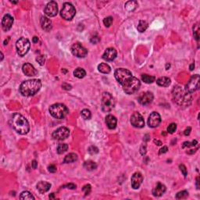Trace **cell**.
I'll list each match as a JSON object with an SVG mask.
<instances>
[{"label":"cell","instance_id":"1","mask_svg":"<svg viewBox=\"0 0 200 200\" xmlns=\"http://www.w3.org/2000/svg\"><path fill=\"white\" fill-rule=\"evenodd\" d=\"M172 95L174 101L181 107H187L192 103V94L180 85H177L174 88Z\"/></svg>","mask_w":200,"mask_h":200},{"label":"cell","instance_id":"2","mask_svg":"<svg viewBox=\"0 0 200 200\" xmlns=\"http://www.w3.org/2000/svg\"><path fill=\"white\" fill-rule=\"evenodd\" d=\"M42 87V82L38 79H31L24 81L20 86V92L24 96H32L39 92Z\"/></svg>","mask_w":200,"mask_h":200},{"label":"cell","instance_id":"3","mask_svg":"<svg viewBox=\"0 0 200 200\" xmlns=\"http://www.w3.org/2000/svg\"><path fill=\"white\" fill-rule=\"evenodd\" d=\"M11 125L13 128L20 134H26L30 130L29 123L21 114H15L11 119Z\"/></svg>","mask_w":200,"mask_h":200},{"label":"cell","instance_id":"4","mask_svg":"<svg viewBox=\"0 0 200 200\" xmlns=\"http://www.w3.org/2000/svg\"><path fill=\"white\" fill-rule=\"evenodd\" d=\"M140 86H141L140 81L138 78H134L133 76L130 78H128V80L122 84L124 92L128 95L134 94V93L138 92Z\"/></svg>","mask_w":200,"mask_h":200},{"label":"cell","instance_id":"5","mask_svg":"<svg viewBox=\"0 0 200 200\" xmlns=\"http://www.w3.org/2000/svg\"><path fill=\"white\" fill-rule=\"evenodd\" d=\"M49 113L54 118L56 119H64L67 116L69 113L68 109L65 105L61 103L53 104L49 107Z\"/></svg>","mask_w":200,"mask_h":200},{"label":"cell","instance_id":"6","mask_svg":"<svg viewBox=\"0 0 200 200\" xmlns=\"http://www.w3.org/2000/svg\"><path fill=\"white\" fill-rule=\"evenodd\" d=\"M102 109L103 112H110L115 106V101L112 95L109 92H104L102 97Z\"/></svg>","mask_w":200,"mask_h":200},{"label":"cell","instance_id":"7","mask_svg":"<svg viewBox=\"0 0 200 200\" xmlns=\"http://www.w3.org/2000/svg\"><path fill=\"white\" fill-rule=\"evenodd\" d=\"M16 47H17V53L19 54V56H24L28 53V51L30 49L31 43L28 39L20 38L17 40V43H16Z\"/></svg>","mask_w":200,"mask_h":200},{"label":"cell","instance_id":"8","mask_svg":"<svg viewBox=\"0 0 200 200\" xmlns=\"http://www.w3.org/2000/svg\"><path fill=\"white\" fill-rule=\"evenodd\" d=\"M76 14L74 6L71 3H65L63 6V9L60 12V15L64 19L67 20H70L74 18Z\"/></svg>","mask_w":200,"mask_h":200},{"label":"cell","instance_id":"9","mask_svg":"<svg viewBox=\"0 0 200 200\" xmlns=\"http://www.w3.org/2000/svg\"><path fill=\"white\" fill-rule=\"evenodd\" d=\"M114 76H115V78L117 79V81L122 85L128 78L132 77V73L128 69L119 68V69L116 70V71L114 73Z\"/></svg>","mask_w":200,"mask_h":200},{"label":"cell","instance_id":"10","mask_svg":"<svg viewBox=\"0 0 200 200\" xmlns=\"http://www.w3.org/2000/svg\"><path fill=\"white\" fill-rule=\"evenodd\" d=\"M199 75H193L185 86L186 91H188L191 94L192 92L197 91L198 89H199Z\"/></svg>","mask_w":200,"mask_h":200},{"label":"cell","instance_id":"11","mask_svg":"<svg viewBox=\"0 0 200 200\" xmlns=\"http://www.w3.org/2000/svg\"><path fill=\"white\" fill-rule=\"evenodd\" d=\"M71 53L74 56L78 58H84L87 56L88 50L80 43H75L71 47Z\"/></svg>","mask_w":200,"mask_h":200},{"label":"cell","instance_id":"12","mask_svg":"<svg viewBox=\"0 0 200 200\" xmlns=\"http://www.w3.org/2000/svg\"><path fill=\"white\" fill-rule=\"evenodd\" d=\"M70 131L69 129L65 127H61V128L56 129V131L53 133V138L56 140L62 141L66 139L67 137L69 136Z\"/></svg>","mask_w":200,"mask_h":200},{"label":"cell","instance_id":"13","mask_svg":"<svg viewBox=\"0 0 200 200\" xmlns=\"http://www.w3.org/2000/svg\"><path fill=\"white\" fill-rule=\"evenodd\" d=\"M131 124L133 125L134 128H142L145 126V120L144 118L141 114L135 112L132 114L131 117Z\"/></svg>","mask_w":200,"mask_h":200},{"label":"cell","instance_id":"14","mask_svg":"<svg viewBox=\"0 0 200 200\" xmlns=\"http://www.w3.org/2000/svg\"><path fill=\"white\" fill-rule=\"evenodd\" d=\"M45 14L49 17H53L56 16V14H58L57 3L54 1L49 2L45 8Z\"/></svg>","mask_w":200,"mask_h":200},{"label":"cell","instance_id":"15","mask_svg":"<svg viewBox=\"0 0 200 200\" xmlns=\"http://www.w3.org/2000/svg\"><path fill=\"white\" fill-rule=\"evenodd\" d=\"M161 122V117L160 115L156 113V112H153L150 114L149 119H148V124L150 128H156L158 127L159 124Z\"/></svg>","mask_w":200,"mask_h":200},{"label":"cell","instance_id":"16","mask_svg":"<svg viewBox=\"0 0 200 200\" xmlns=\"http://www.w3.org/2000/svg\"><path fill=\"white\" fill-rule=\"evenodd\" d=\"M153 98L154 96L152 92H144L140 95V96L139 97V103L143 106H146L153 102Z\"/></svg>","mask_w":200,"mask_h":200},{"label":"cell","instance_id":"17","mask_svg":"<svg viewBox=\"0 0 200 200\" xmlns=\"http://www.w3.org/2000/svg\"><path fill=\"white\" fill-rule=\"evenodd\" d=\"M143 181V176L139 172L134 173L131 177V187L134 189H138Z\"/></svg>","mask_w":200,"mask_h":200},{"label":"cell","instance_id":"18","mask_svg":"<svg viewBox=\"0 0 200 200\" xmlns=\"http://www.w3.org/2000/svg\"><path fill=\"white\" fill-rule=\"evenodd\" d=\"M13 24H14V17L9 14L5 15L2 20V28L3 31H8L12 28Z\"/></svg>","mask_w":200,"mask_h":200},{"label":"cell","instance_id":"19","mask_svg":"<svg viewBox=\"0 0 200 200\" xmlns=\"http://www.w3.org/2000/svg\"><path fill=\"white\" fill-rule=\"evenodd\" d=\"M117 50L114 48H108L106 49L105 53L103 55V59L106 61H113L117 57Z\"/></svg>","mask_w":200,"mask_h":200},{"label":"cell","instance_id":"20","mask_svg":"<svg viewBox=\"0 0 200 200\" xmlns=\"http://www.w3.org/2000/svg\"><path fill=\"white\" fill-rule=\"evenodd\" d=\"M23 73L28 77H33L37 74L36 69L31 64H24L22 67Z\"/></svg>","mask_w":200,"mask_h":200},{"label":"cell","instance_id":"21","mask_svg":"<svg viewBox=\"0 0 200 200\" xmlns=\"http://www.w3.org/2000/svg\"><path fill=\"white\" fill-rule=\"evenodd\" d=\"M166 186L161 183H158L156 184V186L153 189V195L156 197H159L164 194V192H166Z\"/></svg>","mask_w":200,"mask_h":200},{"label":"cell","instance_id":"22","mask_svg":"<svg viewBox=\"0 0 200 200\" xmlns=\"http://www.w3.org/2000/svg\"><path fill=\"white\" fill-rule=\"evenodd\" d=\"M40 22H41L42 28L45 31H49L50 30L52 29V28H53L52 21H51V20L49 19L48 17H41Z\"/></svg>","mask_w":200,"mask_h":200},{"label":"cell","instance_id":"23","mask_svg":"<svg viewBox=\"0 0 200 200\" xmlns=\"http://www.w3.org/2000/svg\"><path fill=\"white\" fill-rule=\"evenodd\" d=\"M51 188V184L46 181H40L37 184V189L41 194H44L46 192H48Z\"/></svg>","mask_w":200,"mask_h":200},{"label":"cell","instance_id":"24","mask_svg":"<svg viewBox=\"0 0 200 200\" xmlns=\"http://www.w3.org/2000/svg\"><path fill=\"white\" fill-rule=\"evenodd\" d=\"M117 120L116 117L109 114L108 116H106V124L107 125L109 129H114V128L117 127Z\"/></svg>","mask_w":200,"mask_h":200},{"label":"cell","instance_id":"25","mask_svg":"<svg viewBox=\"0 0 200 200\" xmlns=\"http://www.w3.org/2000/svg\"><path fill=\"white\" fill-rule=\"evenodd\" d=\"M171 83V81L167 77H161L156 80V84L162 87H168Z\"/></svg>","mask_w":200,"mask_h":200},{"label":"cell","instance_id":"26","mask_svg":"<svg viewBox=\"0 0 200 200\" xmlns=\"http://www.w3.org/2000/svg\"><path fill=\"white\" fill-rule=\"evenodd\" d=\"M78 155L75 154V153H70L68 155L65 156L64 158V163L65 164H70V163H74V162L77 161L78 160Z\"/></svg>","mask_w":200,"mask_h":200},{"label":"cell","instance_id":"27","mask_svg":"<svg viewBox=\"0 0 200 200\" xmlns=\"http://www.w3.org/2000/svg\"><path fill=\"white\" fill-rule=\"evenodd\" d=\"M98 69L99 70L100 72L103 73V74H109V73L111 71V68L107 64H100L98 67Z\"/></svg>","mask_w":200,"mask_h":200},{"label":"cell","instance_id":"28","mask_svg":"<svg viewBox=\"0 0 200 200\" xmlns=\"http://www.w3.org/2000/svg\"><path fill=\"white\" fill-rule=\"evenodd\" d=\"M138 6V3L136 1H128L125 3V8L128 11H133Z\"/></svg>","mask_w":200,"mask_h":200},{"label":"cell","instance_id":"29","mask_svg":"<svg viewBox=\"0 0 200 200\" xmlns=\"http://www.w3.org/2000/svg\"><path fill=\"white\" fill-rule=\"evenodd\" d=\"M74 74L76 78H83L85 77L86 72H85V70L84 69H82L81 67H78L77 69H75V70L74 71Z\"/></svg>","mask_w":200,"mask_h":200},{"label":"cell","instance_id":"30","mask_svg":"<svg viewBox=\"0 0 200 200\" xmlns=\"http://www.w3.org/2000/svg\"><path fill=\"white\" fill-rule=\"evenodd\" d=\"M20 199L23 200H34V197L32 194L31 192H28V191H25V192H23L20 195Z\"/></svg>","mask_w":200,"mask_h":200},{"label":"cell","instance_id":"31","mask_svg":"<svg viewBox=\"0 0 200 200\" xmlns=\"http://www.w3.org/2000/svg\"><path fill=\"white\" fill-rule=\"evenodd\" d=\"M148 27H149V24H148V23L146 22V21H145V20H140L137 28H138V31H139V32H144V31H146Z\"/></svg>","mask_w":200,"mask_h":200},{"label":"cell","instance_id":"32","mask_svg":"<svg viewBox=\"0 0 200 200\" xmlns=\"http://www.w3.org/2000/svg\"><path fill=\"white\" fill-rule=\"evenodd\" d=\"M142 80L146 84H152L156 81V78L154 76H150L148 74H142Z\"/></svg>","mask_w":200,"mask_h":200},{"label":"cell","instance_id":"33","mask_svg":"<svg viewBox=\"0 0 200 200\" xmlns=\"http://www.w3.org/2000/svg\"><path fill=\"white\" fill-rule=\"evenodd\" d=\"M84 167L85 169L88 170H93L96 169L97 165H96V164H95V162L89 160V161H86L84 163Z\"/></svg>","mask_w":200,"mask_h":200},{"label":"cell","instance_id":"34","mask_svg":"<svg viewBox=\"0 0 200 200\" xmlns=\"http://www.w3.org/2000/svg\"><path fill=\"white\" fill-rule=\"evenodd\" d=\"M68 149V145L67 144H59L57 147V153L59 154H63Z\"/></svg>","mask_w":200,"mask_h":200},{"label":"cell","instance_id":"35","mask_svg":"<svg viewBox=\"0 0 200 200\" xmlns=\"http://www.w3.org/2000/svg\"><path fill=\"white\" fill-rule=\"evenodd\" d=\"M81 117H83L84 120H89L90 118H91V117H92V114H91L90 110L87 109H83V110L81 111Z\"/></svg>","mask_w":200,"mask_h":200},{"label":"cell","instance_id":"36","mask_svg":"<svg viewBox=\"0 0 200 200\" xmlns=\"http://www.w3.org/2000/svg\"><path fill=\"white\" fill-rule=\"evenodd\" d=\"M193 34H194V38L195 39V40L199 42V25L195 24L193 27Z\"/></svg>","mask_w":200,"mask_h":200},{"label":"cell","instance_id":"37","mask_svg":"<svg viewBox=\"0 0 200 200\" xmlns=\"http://www.w3.org/2000/svg\"><path fill=\"white\" fill-rule=\"evenodd\" d=\"M189 195V192L187 191H181V192H178V194L176 195V199H185L188 197Z\"/></svg>","mask_w":200,"mask_h":200},{"label":"cell","instance_id":"38","mask_svg":"<svg viewBox=\"0 0 200 200\" xmlns=\"http://www.w3.org/2000/svg\"><path fill=\"white\" fill-rule=\"evenodd\" d=\"M103 24L106 26V28H109L113 24V17H108L103 20Z\"/></svg>","mask_w":200,"mask_h":200},{"label":"cell","instance_id":"39","mask_svg":"<svg viewBox=\"0 0 200 200\" xmlns=\"http://www.w3.org/2000/svg\"><path fill=\"white\" fill-rule=\"evenodd\" d=\"M176 129H177V124L173 123V124H170L168 126V128H167V132L170 134L174 133V131H176Z\"/></svg>","mask_w":200,"mask_h":200},{"label":"cell","instance_id":"40","mask_svg":"<svg viewBox=\"0 0 200 200\" xmlns=\"http://www.w3.org/2000/svg\"><path fill=\"white\" fill-rule=\"evenodd\" d=\"M198 142L196 140H194V141H192V142H184L183 143V145H182V148H185V147H191V146H195V145H196V144H197Z\"/></svg>","mask_w":200,"mask_h":200},{"label":"cell","instance_id":"41","mask_svg":"<svg viewBox=\"0 0 200 200\" xmlns=\"http://www.w3.org/2000/svg\"><path fill=\"white\" fill-rule=\"evenodd\" d=\"M89 153L92 155H94V154H96V153H99V149H98L96 146H94V145H92L89 148Z\"/></svg>","mask_w":200,"mask_h":200},{"label":"cell","instance_id":"42","mask_svg":"<svg viewBox=\"0 0 200 200\" xmlns=\"http://www.w3.org/2000/svg\"><path fill=\"white\" fill-rule=\"evenodd\" d=\"M82 190H83V192H84V194H85V195H88L90 194V192H91V190H92L91 185H90V184H85V185H84V186L83 187V189H82Z\"/></svg>","mask_w":200,"mask_h":200},{"label":"cell","instance_id":"43","mask_svg":"<svg viewBox=\"0 0 200 200\" xmlns=\"http://www.w3.org/2000/svg\"><path fill=\"white\" fill-rule=\"evenodd\" d=\"M36 60L38 61V63L41 65V66H42V65H44L45 61V58L44 56L41 55V56H37Z\"/></svg>","mask_w":200,"mask_h":200},{"label":"cell","instance_id":"44","mask_svg":"<svg viewBox=\"0 0 200 200\" xmlns=\"http://www.w3.org/2000/svg\"><path fill=\"white\" fill-rule=\"evenodd\" d=\"M179 168H180V170H181V171L182 172L184 176V177H186L188 172H187V169H186V167H185V166L183 165V164H181V165L179 166Z\"/></svg>","mask_w":200,"mask_h":200},{"label":"cell","instance_id":"45","mask_svg":"<svg viewBox=\"0 0 200 200\" xmlns=\"http://www.w3.org/2000/svg\"><path fill=\"white\" fill-rule=\"evenodd\" d=\"M99 41L100 38L98 36V35H95V36L92 37V39H91V42L93 43V44H96V43H98Z\"/></svg>","mask_w":200,"mask_h":200},{"label":"cell","instance_id":"46","mask_svg":"<svg viewBox=\"0 0 200 200\" xmlns=\"http://www.w3.org/2000/svg\"><path fill=\"white\" fill-rule=\"evenodd\" d=\"M48 170H49V171L50 173H55L56 172V170H57V168H56V167L55 166V165L52 164V165H50V166L48 167Z\"/></svg>","mask_w":200,"mask_h":200},{"label":"cell","instance_id":"47","mask_svg":"<svg viewBox=\"0 0 200 200\" xmlns=\"http://www.w3.org/2000/svg\"><path fill=\"white\" fill-rule=\"evenodd\" d=\"M140 153H141L142 156L145 155V153H146V145H142L141 149H140Z\"/></svg>","mask_w":200,"mask_h":200},{"label":"cell","instance_id":"48","mask_svg":"<svg viewBox=\"0 0 200 200\" xmlns=\"http://www.w3.org/2000/svg\"><path fill=\"white\" fill-rule=\"evenodd\" d=\"M62 88H63L64 89H65V90H70V89H71V85H70V84H68L64 83L63 84Z\"/></svg>","mask_w":200,"mask_h":200},{"label":"cell","instance_id":"49","mask_svg":"<svg viewBox=\"0 0 200 200\" xmlns=\"http://www.w3.org/2000/svg\"><path fill=\"white\" fill-rule=\"evenodd\" d=\"M167 150H168V149H167V146H164V147L162 148L161 149L159 150V154H164V153H167Z\"/></svg>","mask_w":200,"mask_h":200},{"label":"cell","instance_id":"50","mask_svg":"<svg viewBox=\"0 0 200 200\" xmlns=\"http://www.w3.org/2000/svg\"><path fill=\"white\" fill-rule=\"evenodd\" d=\"M65 187H67V189H76V185L74 184H68L67 185H65Z\"/></svg>","mask_w":200,"mask_h":200},{"label":"cell","instance_id":"51","mask_svg":"<svg viewBox=\"0 0 200 200\" xmlns=\"http://www.w3.org/2000/svg\"><path fill=\"white\" fill-rule=\"evenodd\" d=\"M31 166H32V168H33V169H36L37 167H38V163H37L36 160H33V161H32Z\"/></svg>","mask_w":200,"mask_h":200},{"label":"cell","instance_id":"52","mask_svg":"<svg viewBox=\"0 0 200 200\" xmlns=\"http://www.w3.org/2000/svg\"><path fill=\"white\" fill-rule=\"evenodd\" d=\"M190 132H191V128H190V127H189V128L185 129V131H184V134H185V135H189V134H190Z\"/></svg>","mask_w":200,"mask_h":200},{"label":"cell","instance_id":"53","mask_svg":"<svg viewBox=\"0 0 200 200\" xmlns=\"http://www.w3.org/2000/svg\"><path fill=\"white\" fill-rule=\"evenodd\" d=\"M32 41H33L34 43H37V42H39V39H38V37H36V36L34 37L33 40H32Z\"/></svg>","mask_w":200,"mask_h":200},{"label":"cell","instance_id":"54","mask_svg":"<svg viewBox=\"0 0 200 200\" xmlns=\"http://www.w3.org/2000/svg\"><path fill=\"white\" fill-rule=\"evenodd\" d=\"M154 142H155L157 145H162V142H160V141H159V140H154Z\"/></svg>","mask_w":200,"mask_h":200},{"label":"cell","instance_id":"55","mask_svg":"<svg viewBox=\"0 0 200 200\" xmlns=\"http://www.w3.org/2000/svg\"><path fill=\"white\" fill-rule=\"evenodd\" d=\"M195 68V64H192L191 65H190V70H193Z\"/></svg>","mask_w":200,"mask_h":200},{"label":"cell","instance_id":"56","mask_svg":"<svg viewBox=\"0 0 200 200\" xmlns=\"http://www.w3.org/2000/svg\"><path fill=\"white\" fill-rule=\"evenodd\" d=\"M199 178L198 177L197 179H196V184H197V189H199Z\"/></svg>","mask_w":200,"mask_h":200},{"label":"cell","instance_id":"57","mask_svg":"<svg viewBox=\"0 0 200 200\" xmlns=\"http://www.w3.org/2000/svg\"><path fill=\"white\" fill-rule=\"evenodd\" d=\"M53 198H54V193H52L49 195V199H53Z\"/></svg>","mask_w":200,"mask_h":200},{"label":"cell","instance_id":"58","mask_svg":"<svg viewBox=\"0 0 200 200\" xmlns=\"http://www.w3.org/2000/svg\"><path fill=\"white\" fill-rule=\"evenodd\" d=\"M3 53H1V60H3Z\"/></svg>","mask_w":200,"mask_h":200}]
</instances>
